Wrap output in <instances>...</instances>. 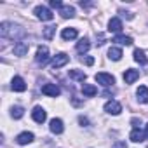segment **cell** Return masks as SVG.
<instances>
[{
	"instance_id": "6da1fadb",
	"label": "cell",
	"mask_w": 148,
	"mask_h": 148,
	"mask_svg": "<svg viewBox=\"0 0 148 148\" xmlns=\"http://www.w3.org/2000/svg\"><path fill=\"white\" fill-rule=\"evenodd\" d=\"M0 35L4 38H21L25 35V30L14 23H2L0 25Z\"/></svg>"
},
{
	"instance_id": "7a4b0ae2",
	"label": "cell",
	"mask_w": 148,
	"mask_h": 148,
	"mask_svg": "<svg viewBox=\"0 0 148 148\" xmlns=\"http://www.w3.org/2000/svg\"><path fill=\"white\" fill-rule=\"evenodd\" d=\"M96 82L98 84H101L103 87H110V86H113L115 84V77L113 75H110V73H105V71H99V73H96Z\"/></svg>"
},
{
	"instance_id": "3957f363",
	"label": "cell",
	"mask_w": 148,
	"mask_h": 148,
	"mask_svg": "<svg viewBox=\"0 0 148 148\" xmlns=\"http://www.w3.org/2000/svg\"><path fill=\"white\" fill-rule=\"evenodd\" d=\"M35 61H37V64H40V66H45V64H47V61H49V49H47L45 45H40V47L37 49Z\"/></svg>"
},
{
	"instance_id": "277c9868",
	"label": "cell",
	"mask_w": 148,
	"mask_h": 148,
	"mask_svg": "<svg viewBox=\"0 0 148 148\" xmlns=\"http://www.w3.org/2000/svg\"><path fill=\"white\" fill-rule=\"evenodd\" d=\"M35 16L38 18V19H42V21H51L52 18H54V14L47 9V7H44V5H38V7H35Z\"/></svg>"
},
{
	"instance_id": "5b68a950",
	"label": "cell",
	"mask_w": 148,
	"mask_h": 148,
	"mask_svg": "<svg viewBox=\"0 0 148 148\" xmlns=\"http://www.w3.org/2000/svg\"><path fill=\"white\" fill-rule=\"evenodd\" d=\"M68 61H70V56H68V54H64V52H59L58 56H54V58H52V68H54V70H58V68L64 66Z\"/></svg>"
},
{
	"instance_id": "8992f818",
	"label": "cell",
	"mask_w": 148,
	"mask_h": 148,
	"mask_svg": "<svg viewBox=\"0 0 148 148\" xmlns=\"http://www.w3.org/2000/svg\"><path fill=\"white\" fill-rule=\"evenodd\" d=\"M105 112L106 113H110V115H119L120 112H122V105L119 103V101H108L106 105H105Z\"/></svg>"
},
{
	"instance_id": "52a82bcc",
	"label": "cell",
	"mask_w": 148,
	"mask_h": 148,
	"mask_svg": "<svg viewBox=\"0 0 148 148\" xmlns=\"http://www.w3.org/2000/svg\"><path fill=\"white\" fill-rule=\"evenodd\" d=\"M32 117H33V120H35L37 124H44L45 119H47V113H45V110H44L42 106H35L33 112H32Z\"/></svg>"
},
{
	"instance_id": "ba28073f",
	"label": "cell",
	"mask_w": 148,
	"mask_h": 148,
	"mask_svg": "<svg viewBox=\"0 0 148 148\" xmlns=\"http://www.w3.org/2000/svg\"><path fill=\"white\" fill-rule=\"evenodd\" d=\"M42 92H44L45 96H52V98H56V96H59L61 89H59L56 84H45V86L42 87Z\"/></svg>"
},
{
	"instance_id": "9c48e42d",
	"label": "cell",
	"mask_w": 148,
	"mask_h": 148,
	"mask_svg": "<svg viewBox=\"0 0 148 148\" xmlns=\"http://www.w3.org/2000/svg\"><path fill=\"white\" fill-rule=\"evenodd\" d=\"M138 79H139V71H138V70H132V68L125 70V73H124V80H125V84H132V82H136Z\"/></svg>"
},
{
	"instance_id": "30bf717a",
	"label": "cell",
	"mask_w": 148,
	"mask_h": 148,
	"mask_svg": "<svg viewBox=\"0 0 148 148\" xmlns=\"http://www.w3.org/2000/svg\"><path fill=\"white\" fill-rule=\"evenodd\" d=\"M11 87H12V91H16V92H23V91H26V82H25L21 77H14Z\"/></svg>"
},
{
	"instance_id": "8fae6325",
	"label": "cell",
	"mask_w": 148,
	"mask_h": 148,
	"mask_svg": "<svg viewBox=\"0 0 148 148\" xmlns=\"http://www.w3.org/2000/svg\"><path fill=\"white\" fill-rule=\"evenodd\" d=\"M49 129H51V132L52 134H61L63 132V120L61 119H52L51 120V124H49Z\"/></svg>"
},
{
	"instance_id": "7c38bea8",
	"label": "cell",
	"mask_w": 148,
	"mask_h": 148,
	"mask_svg": "<svg viewBox=\"0 0 148 148\" xmlns=\"http://www.w3.org/2000/svg\"><path fill=\"white\" fill-rule=\"evenodd\" d=\"M16 141H18V145H28V143H32V141H35V136H33V132H21V134H18V138H16Z\"/></svg>"
},
{
	"instance_id": "4fadbf2b",
	"label": "cell",
	"mask_w": 148,
	"mask_h": 148,
	"mask_svg": "<svg viewBox=\"0 0 148 148\" xmlns=\"http://www.w3.org/2000/svg\"><path fill=\"white\" fill-rule=\"evenodd\" d=\"M108 32L112 33H120L122 32V21L119 18H112L110 23H108Z\"/></svg>"
},
{
	"instance_id": "5bb4252c",
	"label": "cell",
	"mask_w": 148,
	"mask_h": 148,
	"mask_svg": "<svg viewBox=\"0 0 148 148\" xmlns=\"http://www.w3.org/2000/svg\"><path fill=\"white\" fill-rule=\"evenodd\" d=\"M136 96L141 103H148V87L146 86H139L136 91Z\"/></svg>"
},
{
	"instance_id": "9a60e30c",
	"label": "cell",
	"mask_w": 148,
	"mask_h": 148,
	"mask_svg": "<svg viewBox=\"0 0 148 148\" xmlns=\"http://www.w3.org/2000/svg\"><path fill=\"white\" fill-rule=\"evenodd\" d=\"M68 75H70V79L79 80V82H84V80L87 79V75H86L84 71H80V70H70V71H68Z\"/></svg>"
},
{
	"instance_id": "2e32d148",
	"label": "cell",
	"mask_w": 148,
	"mask_h": 148,
	"mask_svg": "<svg viewBox=\"0 0 148 148\" xmlns=\"http://www.w3.org/2000/svg\"><path fill=\"white\" fill-rule=\"evenodd\" d=\"M77 30L75 28H64L63 32H61V37H63V40H73V38H77Z\"/></svg>"
},
{
	"instance_id": "e0dca14e",
	"label": "cell",
	"mask_w": 148,
	"mask_h": 148,
	"mask_svg": "<svg viewBox=\"0 0 148 148\" xmlns=\"http://www.w3.org/2000/svg\"><path fill=\"white\" fill-rule=\"evenodd\" d=\"M26 52H28V44L26 42H18L14 45V54L16 56H25Z\"/></svg>"
},
{
	"instance_id": "ac0fdd59",
	"label": "cell",
	"mask_w": 148,
	"mask_h": 148,
	"mask_svg": "<svg viewBox=\"0 0 148 148\" xmlns=\"http://www.w3.org/2000/svg\"><path fill=\"white\" fill-rule=\"evenodd\" d=\"M82 94L87 96V98H92V96L98 94V89H96L94 86H91V84H84V86H82Z\"/></svg>"
},
{
	"instance_id": "d6986e66",
	"label": "cell",
	"mask_w": 148,
	"mask_h": 148,
	"mask_svg": "<svg viewBox=\"0 0 148 148\" xmlns=\"http://www.w3.org/2000/svg\"><path fill=\"white\" fill-rule=\"evenodd\" d=\"M59 14H61L64 19H68V18H73V16H75V9H73L71 5H63V7L59 9Z\"/></svg>"
},
{
	"instance_id": "ffe728a7",
	"label": "cell",
	"mask_w": 148,
	"mask_h": 148,
	"mask_svg": "<svg viewBox=\"0 0 148 148\" xmlns=\"http://www.w3.org/2000/svg\"><path fill=\"white\" fill-rule=\"evenodd\" d=\"M131 139L134 143H141V141H145V132L141 129H132L131 131Z\"/></svg>"
},
{
	"instance_id": "44dd1931",
	"label": "cell",
	"mask_w": 148,
	"mask_h": 148,
	"mask_svg": "<svg viewBox=\"0 0 148 148\" xmlns=\"http://www.w3.org/2000/svg\"><path fill=\"white\" fill-rule=\"evenodd\" d=\"M89 47H91L89 40H87V38H80V40H79V44H77V52L84 54V52H87V51H89Z\"/></svg>"
},
{
	"instance_id": "7402d4cb",
	"label": "cell",
	"mask_w": 148,
	"mask_h": 148,
	"mask_svg": "<svg viewBox=\"0 0 148 148\" xmlns=\"http://www.w3.org/2000/svg\"><path fill=\"white\" fill-rule=\"evenodd\" d=\"M108 58L113 59V61H119V59L122 58V49H119V47H110V51H108Z\"/></svg>"
},
{
	"instance_id": "603a6c76",
	"label": "cell",
	"mask_w": 148,
	"mask_h": 148,
	"mask_svg": "<svg viewBox=\"0 0 148 148\" xmlns=\"http://www.w3.org/2000/svg\"><path fill=\"white\" fill-rule=\"evenodd\" d=\"M54 32H56V26H52V25H51V26H45L44 32H42V37H44L45 40H51V38L54 37Z\"/></svg>"
},
{
	"instance_id": "cb8c5ba5",
	"label": "cell",
	"mask_w": 148,
	"mask_h": 148,
	"mask_svg": "<svg viewBox=\"0 0 148 148\" xmlns=\"http://www.w3.org/2000/svg\"><path fill=\"white\" fill-rule=\"evenodd\" d=\"M113 42L122 44V45H131V44H132V38H131V37H125V35H117V37L113 38Z\"/></svg>"
},
{
	"instance_id": "d4e9b609",
	"label": "cell",
	"mask_w": 148,
	"mask_h": 148,
	"mask_svg": "<svg viewBox=\"0 0 148 148\" xmlns=\"http://www.w3.org/2000/svg\"><path fill=\"white\" fill-rule=\"evenodd\" d=\"M134 61H138L139 64H145L148 59H146V56H145V52H143V51L136 49V51H134Z\"/></svg>"
},
{
	"instance_id": "484cf974",
	"label": "cell",
	"mask_w": 148,
	"mask_h": 148,
	"mask_svg": "<svg viewBox=\"0 0 148 148\" xmlns=\"http://www.w3.org/2000/svg\"><path fill=\"white\" fill-rule=\"evenodd\" d=\"M11 115H12V119H21V117L25 115V108H23V106H12Z\"/></svg>"
},
{
	"instance_id": "4316f807",
	"label": "cell",
	"mask_w": 148,
	"mask_h": 148,
	"mask_svg": "<svg viewBox=\"0 0 148 148\" xmlns=\"http://www.w3.org/2000/svg\"><path fill=\"white\" fill-rule=\"evenodd\" d=\"M49 5H51L52 9H61V7H63V4L59 2V0H51V2H49Z\"/></svg>"
},
{
	"instance_id": "83f0119b",
	"label": "cell",
	"mask_w": 148,
	"mask_h": 148,
	"mask_svg": "<svg viewBox=\"0 0 148 148\" xmlns=\"http://www.w3.org/2000/svg\"><path fill=\"white\" fill-rule=\"evenodd\" d=\"M96 40H98L96 45H103V44H105V35H103V33H98V35H96Z\"/></svg>"
},
{
	"instance_id": "f1b7e54d",
	"label": "cell",
	"mask_w": 148,
	"mask_h": 148,
	"mask_svg": "<svg viewBox=\"0 0 148 148\" xmlns=\"http://www.w3.org/2000/svg\"><path fill=\"white\" fill-rule=\"evenodd\" d=\"M82 61L87 64V66H91V64H94V58H91V56H86V58H82Z\"/></svg>"
},
{
	"instance_id": "f546056e",
	"label": "cell",
	"mask_w": 148,
	"mask_h": 148,
	"mask_svg": "<svg viewBox=\"0 0 148 148\" xmlns=\"http://www.w3.org/2000/svg\"><path fill=\"white\" fill-rule=\"evenodd\" d=\"M131 124L134 125V129H139V125H141V119H138V117H134V119L131 120Z\"/></svg>"
},
{
	"instance_id": "4dcf8cb0",
	"label": "cell",
	"mask_w": 148,
	"mask_h": 148,
	"mask_svg": "<svg viewBox=\"0 0 148 148\" xmlns=\"http://www.w3.org/2000/svg\"><path fill=\"white\" fill-rule=\"evenodd\" d=\"M112 148H127V145H125V141H117V143H113Z\"/></svg>"
},
{
	"instance_id": "1f68e13d",
	"label": "cell",
	"mask_w": 148,
	"mask_h": 148,
	"mask_svg": "<svg viewBox=\"0 0 148 148\" xmlns=\"http://www.w3.org/2000/svg\"><path fill=\"white\" fill-rule=\"evenodd\" d=\"M79 122H80L82 125H89V120H87V117H82V115H80V117H79Z\"/></svg>"
},
{
	"instance_id": "d6a6232c",
	"label": "cell",
	"mask_w": 148,
	"mask_h": 148,
	"mask_svg": "<svg viewBox=\"0 0 148 148\" xmlns=\"http://www.w3.org/2000/svg\"><path fill=\"white\" fill-rule=\"evenodd\" d=\"M143 132H145V139H148V124L145 125V131H143Z\"/></svg>"
}]
</instances>
